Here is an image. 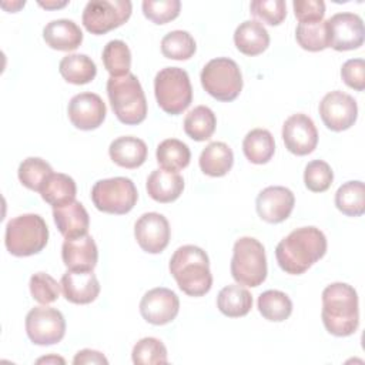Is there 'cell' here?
I'll use <instances>...</instances> for the list:
<instances>
[{
	"mask_svg": "<svg viewBox=\"0 0 365 365\" xmlns=\"http://www.w3.org/2000/svg\"><path fill=\"white\" fill-rule=\"evenodd\" d=\"M295 38L298 44L308 51H321L328 47L327 20L298 23L295 30Z\"/></svg>",
	"mask_w": 365,
	"mask_h": 365,
	"instance_id": "cell-38",
	"label": "cell"
},
{
	"mask_svg": "<svg viewBox=\"0 0 365 365\" xmlns=\"http://www.w3.org/2000/svg\"><path fill=\"white\" fill-rule=\"evenodd\" d=\"M74 365H83V364H108L107 358L94 349H81L76 354L73 359Z\"/></svg>",
	"mask_w": 365,
	"mask_h": 365,
	"instance_id": "cell-46",
	"label": "cell"
},
{
	"mask_svg": "<svg viewBox=\"0 0 365 365\" xmlns=\"http://www.w3.org/2000/svg\"><path fill=\"white\" fill-rule=\"evenodd\" d=\"M319 115L327 128L344 131L354 125L358 117V106L352 96L334 90L324 96L319 103Z\"/></svg>",
	"mask_w": 365,
	"mask_h": 365,
	"instance_id": "cell-13",
	"label": "cell"
},
{
	"mask_svg": "<svg viewBox=\"0 0 365 365\" xmlns=\"http://www.w3.org/2000/svg\"><path fill=\"white\" fill-rule=\"evenodd\" d=\"M67 114L76 128L88 131L98 128L103 124L107 108L98 94L80 93L70 100Z\"/></svg>",
	"mask_w": 365,
	"mask_h": 365,
	"instance_id": "cell-17",
	"label": "cell"
},
{
	"mask_svg": "<svg viewBox=\"0 0 365 365\" xmlns=\"http://www.w3.org/2000/svg\"><path fill=\"white\" fill-rule=\"evenodd\" d=\"M60 285L64 298L73 304H90L100 294V284L93 271L68 269L63 274Z\"/></svg>",
	"mask_w": 365,
	"mask_h": 365,
	"instance_id": "cell-19",
	"label": "cell"
},
{
	"mask_svg": "<svg viewBox=\"0 0 365 365\" xmlns=\"http://www.w3.org/2000/svg\"><path fill=\"white\" fill-rule=\"evenodd\" d=\"M336 208L348 217L365 212V187L362 181H346L335 192Z\"/></svg>",
	"mask_w": 365,
	"mask_h": 365,
	"instance_id": "cell-33",
	"label": "cell"
},
{
	"mask_svg": "<svg viewBox=\"0 0 365 365\" xmlns=\"http://www.w3.org/2000/svg\"><path fill=\"white\" fill-rule=\"evenodd\" d=\"M217 307L225 317L240 318L252 308V295L248 289L238 285L224 287L217 297Z\"/></svg>",
	"mask_w": 365,
	"mask_h": 365,
	"instance_id": "cell-29",
	"label": "cell"
},
{
	"mask_svg": "<svg viewBox=\"0 0 365 365\" xmlns=\"http://www.w3.org/2000/svg\"><path fill=\"white\" fill-rule=\"evenodd\" d=\"M198 163L204 174L210 177H222L231 170L234 154L225 143L212 141L201 151Z\"/></svg>",
	"mask_w": 365,
	"mask_h": 365,
	"instance_id": "cell-26",
	"label": "cell"
},
{
	"mask_svg": "<svg viewBox=\"0 0 365 365\" xmlns=\"http://www.w3.org/2000/svg\"><path fill=\"white\" fill-rule=\"evenodd\" d=\"M41 198L53 208L66 205L76 200L77 187L74 180L63 173H53L40 188Z\"/></svg>",
	"mask_w": 365,
	"mask_h": 365,
	"instance_id": "cell-27",
	"label": "cell"
},
{
	"mask_svg": "<svg viewBox=\"0 0 365 365\" xmlns=\"http://www.w3.org/2000/svg\"><path fill=\"white\" fill-rule=\"evenodd\" d=\"M178 311L180 299L177 294L164 287L147 291L140 301L141 317L153 325H165L171 322Z\"/></svg>",
	"mask_w": 365,
	"mask_h": 365,
	"instance_id": "cell-16",
	"label": "cell"
},
{
	"mask_svg": "<svg viewBox=\"0 0 365 365\" xmlns=\"http://www.w3.org/2000/svg\"><path fill=\"white\" fill-rule=\"evenodd\" d=\"M327 252V238L317 227H301L282 238L275 257L279 268L291 275L304 274Z\"/></svg>",
	"mask_w": 365,
	"mask_h": 365,
	"instance_id": "cell-1",
	"label": "cell"
},
{
	"mask_svg": "<svg viewBox=\"0 0 365 365\" xmlns=\"http://www.w3.org/2000/svg\"><path fill=\"white\" fill-rule=\"evenodd\" d=\"M294 204V192L282 185H271L264 188L258 194L255 201L259 218L269 224H278L285 221L292 212Z\"/></svg>",
	"mask_w": 365,
	"mask_h": 365,
	"instance_id": "cell-18",
	"label": "cell"
},
{
	"mask_svg": "<svg viewBox=\"0 0 365 365\" xmlns=\"http://www.w3.org/2000/svg\"><path fill=\"white\" fill-rule=\"evenodd\" d=\"M53 174V168L47 161L38 157H29L19 165L17 175L20 182L33 191H40L48 175Z\"/></svg>",
	"mask_w": 365,
	"mask_h": 365,
	"instance_id": "cell-37",
	"label": "cell"
},
{
	"mask_svg": "<svg viewBox=\"0 0 365 365\" xmlns=\"http://www.w3.org/2000/svg\"><path fill=\"white\" fill-rule=\"evenodd\" d=\"M327 33L328 47L336 51L355 50L364 43V21L355 13H336L327 20Z\"/></svg>",
	"mask_w": 365,
	"mask_h": 365,
	"instance_id": "cell-12",
	"label": "cell"
},
{
	"mask_svg": "<svg viewBox=\"0 0 365 365\" xmlns=\"http://www.w3.org/2000/svg\"><path fill=\"white\" fill-rule=\"evenodd\" d=\"M91 200L98 211L121 215L134 208L138 200V192L130 178L113 177L94 182L91 188Z\"/></svg>",
	"mask_w": 365,
	"mask_h": 365,
	"instance_id": "cell-9",
	"label": "cell"
},
{
	"mask_svg": "<svg viewBox=\"0 0 365 365\" xmlns=\"http://www.w3.org/2000/svg\"><path fill=\"white\" fill-rule=\"evenodd\" d=\"M145 187L148 195L154 201L173 202L181 195L184 190V180L178 171L157 168L148 175Z\"/></svg>",
	"mask_w": 365,
	"mask_h": 365,
	"instance_id": "cell-23",
	"label": "cell"
},
{
	"mask_svg": "<svg viewBox=\"0 0 365 365\" xmlns=\"http://www.w3.org/2000/svg\"><path fill=\"white\" fill-rule=\"evenodd\" d=\"M133 362L135 365H153V364H167V348L165 345L154 338L145 336L141 338L133 348L131 352Z\"/></svg>",
	"mask_w": 365,
	"mask_h": 365,
	"instance_id": "cell-39",
	"label": "cell"
},
{
	"mask_svg": "<svg viewBox=\"0 0 365 365\" xmlns=\"http://www.w3.org/2000/svg\"><path fill=\"white\" fill-rule=\"evenodd\" d=\"M258 311L259 314L272 322L285 321L292 312V301L289 297L278 289L264 291L258 297Z\"/></svg>",
	"mask_w": 365,
	"mask_h": 365,
	"instance_id": "cell-34",
	"label": "cell"
},
{
	"mask_svg": "<svg viewBox=\"0 0 365 365\" xmlns=\"http://www.w3.org/2000/svg\"><path fill=\"white\" fill-rule=\"evenodd\" d=\"M155 157L161 168L168 171H180L190 164L191 153L185 143L177 138H167L157 147Z\"/></svg>",
	"mask_w": 365,
	"mask_h": 365,
	"instance_id": "cell-32",
	"label": "cell"
},
{
	"mask_svg": "<svg viewBox=\"0 0 365 365\" xmlns=\"http://www.w3.org/2000/svg\"><path fill=\"white\" fill-rule=\"evenodd\" d=\"M108 154L117 165L124 168H137L147 160V145L141 138L123 135L111 141Z\"/></svg>",
	"mask_w": 365,
	"mask_h": 365,
	"instance_id": "cell-24",
	"label": "cell"
},
{
	"mask_svg": "<svg viewBox=\"0 0 365 365\" xmlns=\"http://www.w3.org/2000/svg\"><path fill=\"white\" fill-rule=\"evenodd\" d=\"M204 90L218 101H232L242 90V74L238 64L228 57L210 60L200 76Z\"/></svg>",
	"mask_w": 365,
	"mask_h": 365,
	"instance_id": "cell-8",
	"label": "cell"
},
{
	"mask_svg": "<svg viewBox=\"0 0 365 365\" xmlns=\"http://www.w3.org/2000/svg\"><path fill=\"white\" fill-rule=\"evenodd\" d=\"M41 362H46V364H48V362H60V364H64V359L60 358V356H44V358L37 359V364H41Z\"/></svg>",
	"mask_w": 365,
	"mask_h": 365,
	"instance_id": "cell-47",
	"label": "cell"
},
{
	"mask_svg": "<svg viewBox=\"0 0 365 365\" xmlns=\"http://www.w3.org/2000/svg\"><path fill=\"white\" fill-rule=\"evenodd\" d=\"M282 140L287 150L295 155L311 154L318 144V131L307 114L289 115L282 125Z\"/></svg>",
	"mask_w": 365,
	"mask_h": 365,
	"instance_id": "cell-14",
	"label": "cell"
},
{
	"mask_svg": "<svg viewBox=\"0 0 365 365\" xmlns=\"http://www.w3.org/2000/svg\"><path fill=\"white\" fill-rule=\"evenodd\" d=\"M168 220L158 212H144L134 224V237L140 248L148 254H158L170 242Z\"/></svg>",
	"mask_w": 365,
	"mask_h": 365,
	"instance_id": "cell-15",
	"label": "cell"
},
{
	"mask_svg": "<svg viewBox=\"0 0 365 365\" xmlns=\"http://www.w3.org/2000/svg\"><path fill=\"white\" fill-rule=\"evenodd\" d=\"M107 96L115 117L128 125L140 124L147 115V100L138 78L128 73L107 80Z\"/></svg>",
	"mask_w": 365,
	"mask_h": 365,
	"instance_id": "cell-4",
	"label": "cell"
},
{
	"mask_svg": "<svg viewBox=\"0 0 365 365\" xmlns=\"http://www.w3.org/2000/svg\"><path fill=\"white\" fill-rule=\"evenodd\" d=\"M292 7L299 23L321 21L325 14V3L322 0H295Z\"/></svg>",
	"mask_w": 365,
	"mask_h": 365,
	"instance_id": "cell-45",
	"label": "cell"
},
{
	"mask_svg": "<svg viewBox=\"0 0 365 365\" xmlns=\"http://www.w3.org/2000/svg\"><path fill=\"white\" fill-rule=\"evenodd\" d=\"M48 241V227L38 214H23L11 218L6 225L4 244L14 257L38 254Z\"/></svg>",
	"mask_w": 365,
	"mask_h": 365,
	"instance_id": "cell-5",
	"label": "cell"
},
{
	"mask_svg": "<svg viewBox=\"0 0 365 365\" xmlns=\"http://www.w3.org/2000/svg\"><path fill=\"white\" fill-rule=\"evenodd\" d=\"M26 332L29 339L36 345H53L63 339L66 319L56 308L34 307L26 315Z\"/></svg>",
	"mask_w": 365,
	"mask_h": 365,
	"instance_id": "cell-11",
	"label": "cell"
},
{
	"mask_svg": "<svg viewBox=\"0 0 365 365\" xmlns=\"http://www.w3.org/2000/svg\"><path fill=\"white\" fill-rule=\"evenodd\" d=\"M29 287H30L31 297L37 302L47 305L54 302L58 298L61 285L57 284V281L51 275L46 272H36L31 275Z\"/></svg>",
	"mask_w": 365,
	"mask_h": 365,
	"instance_id": "cell-41",
	"label": "cell"
},
{
	"mask_svg": "<svg viewBox=\"0 0 365 365\" xmlns=\"http://www.w3.org/2000/svg\"><path fill=\"white\" fill-rule=\"evenodd\" d=\"M53 218L64 238L83 237L88 231L90 218L84 205L78 201L53 208Z\"/></svg>",
	"mask_w": 365,
	"mask_h": 365,
	"instance_id": "cell-21",
	"label": "cell"
},
{
	"mask_svg": "<svg viewBox=\"0 0 365 365\" xmlns=\"http://www.w3.org/2000/svg\"><path fill=\"white\" fill-rule=\"evenodd\" d=\"M43 38L54 50L73 51L83 43V31L73 20L57 19L46 24Z\"/></svg>",
	"mask_w": 365,
	"mask_h": 365,
	"instance_id": "cell-22",
	"label": "cell"
},
{
	"mask_svg": "<svg viewBox=\"0 0 365 365\" xmlns=\"http://www.w3.org/2000/svg\"><path fill=\"white\" fill-rule=\"evenodd\" d=\"M231 275L237 284L258 287L267 278V257L264 245L252 237L235 241L231 259Z\"/></svg>",
	"mask_w": 365,
	"mask_h": 365,
	"instance_id": "cell-6",
	"label": "cell"
},
{
	"mask_svg": "<svg viewBox=\"0 0 365 365\" xmlns=\"http://www.w3.org/2000/svg\"><path fill=\"white\" fill-rule=\"evenodd\" d=\"M341 77L348 87L362 91L365 88V61H364V58L346 60L341 67Z\"/></svg>",
	"mask_w": 365,
	"mask_h": 365,
	"instance_id": "cell-44",
	"label": "cell"
},
{
	"mask_svg": "<svg viewBox=\"0 0 365 365\" xmlns=\"http://www.w3.org/2000/svg\"><path fill=\"white\" fill-rule=\"evenodd\" d=\"M250 10L254 17L269 26H278L287 17L284 0H254L250 4Z\"/></svg>",
	"mask_w": 365,
	"mask_h": 365,
	"instance_id": "cell-43",
	"label": "cell"
},
{
	"mask_svg": "<svg viewBox=\"0 0 365 365\" xmlns=\"http://www.w3.org/2000/svg\"><path fill=\"white\" fill-rule=\"evenodd\" d=\"M103 64L110 77H123L130 73L131 53L123 40H111L103 48Z\"/></svg>",
	"mask_w": 365,
	"mask_h": 365,
	"instance_id": "cell-35",
	"label": "cell"
},
{
	"mask_svg": "<svg viewBox=\"0 0 365 365\" xmlns=\"http://www.w3.org/2000/svg\"><path fill=\"white\" fill-rule=\"evenodd\" d=\"M322 322L335 336H349L359 325L358 294L349 284L334 282L322 291Z\"/></svg>",
	"mask_w": 365,
	"mask_h": 365,
	"instance_id": "cell-2",
	"label": "cell"
},
{
	"mask_svg": "<svg viewBox=\"0 0 365 365\" xmlns=\"http://www.w3.org/2000/svg\"><path fill=\"white\" fill-rule=\"evenodd\" d=\"M131 10L128 0H91L83 10V26L91 34H104L124 24Z\"/></svg>",
	"mask_w": 365,
	"mask_h": 365,
	"instance_id": "cell-10",
	"label": "cell"
},
{
	"mask_svg": "<svg viewBox=\"0 0 365 365\" xmlns=\"http://www.w3.org/2000/svg\"><path fill=\"white\" fill-rule=\"evenodd\" d=\"M41 7H46V9H58V7H63V6H66L67 4V1H61V3H43V1H40L38 3Z\"/></svg>",
	"mask_w": 365,
	"mask_h": 365,
	"instance_id": "cell-48",
	"label": "cell"
},
{
	"mask_svg": "<svg viewBox=\"0 0 365 365\" xmlns=\"http://www.w3.org/2000/svg\"><path fill=\"white\" fill-rule=\"evenodd\" d=\"M61 77L71 84H87L97 74L96 63L86 54H67L58 64Z\"/></svg>",
	"mask_w": 365,
	"mask_h": 365,
	"instance_id": "cell-30",
	"label": "cell"
},
{
	"mask_svg": "<svg viewBox=\"0 0 365 365\" xmlns=\"http://www.w3.org/2000/svg\"><path fill=\"white\" fill-rule=\"evenodd\" d=\"M217 125L215 114L207 106H197L184 118V131L194 141L208 140Z\"/></svg>",
	"mask_w": 365,
	"mask_h": 365,
	"instance_id": "cell-31",
	"label": "cell"
},
{
	"mask_svg": "<svg viewBox=\"0 0 365 365\" xmlns=\"http://www.w3.org/2000/svg\"><path fill=\"white\" fill-rule=\"evenodd\" d=\"M234 43L242 54L258 56L269 46V34L259 21L245 20L235 29Z\"/></svg>",
	"mask_w": 365,
	"mask_h": 365,
	"instance_id": "cell-25",
	"label": "cell"
},
{
	"mask_svg": "<svg viewBox=\"0 0 365 365\" xmlns=\"http://www.w3.org/2000/svg\"><path fill=\"white\" fill-rule=\"evenodd\" d=\"M170 272L178 288L190 297H202L211 289L210 259L207 252L197 245L177 248L170 259Z\"/></svg>",
	"mask_w": 365,
	"mask_h": 365,
	"instance_id": "cell-3",
	"label": "cell"
},
{
	"mask_svg": "<svg viewBox=\"0 0 365 365\" xmlns=\"http://www.w3.org/2000/svg\"><path fill=\"white\" fill-rule=\"evenodd\" d=\"M61 259L68 269L93 271L97 265L98 251L91 235L66 238L61 247Z\"/></svg>",
	"mask_w": 365,
	"mask_h": 365,
	"instance_id": "cell-20",
	"label": "cell"
},
{
	"mask_svg": "<svg viewBox=\"0 0 365 365\" xmlns=\"http://www.w3.org/2000/svg\"><path fill=\"white\" fill-rule=\"evenodd\" d=\"M155 100L163 111L171 115L181 114L192 101V87L185 70L164 67L154 78Z\"/></svg>",
	"mask_w": 365,
	"mask_h": 365,
	"instance_id": "cell-7",
	"label": "cell"
},
{
	"mask_svg": "<svg viewBox=\"0 0 365 365\" xmlns=\"http://www.w3.org/2000/svg\"><path fill=\"white\" fill-rule=\"evenodd\" d=\"M332 180V168L324 160H314L307 164L304 171V182L309 191L324 192L331 187Z\"/></svg>",
	"mask_w": 365,
	"mask_h": 365,
	"instance_id": "cell-40",
	"label": "cell"
},
{
	"mask_svg": "<svg viewBox=\"0 0 365 365\" xmlns=\"http://www.w3.org/2000/svg\"><path fill=\"white\" fill-rule=\"evenodd\" d=\"M181 9L180 0H144L143 13L155 24H165L178 17Z\"/></svg>",
	"mask_w": 365,
	"mask_h": 365,
	"instance_id": "cell-42",
	"label": "cell"
},
{
	"mask_svg": "<svg viewBox=\"0 0 365 365\" xmlns=\"http://www.w3.org/2000/svg\"><path fill=\"white\" fill-rule=\"evenodd\" d=\"M195 40L185 30L167 33L161 40V53L171 60H188L195 53Z\"/></svg>",
	"mask_w": 365,
	"mask_h": 365,
	"instance_id": "cell-36",
	"label": "cell"
},
{
	"mask_svg": "<svg viewBox=\"0 0 365 365\" xmlns=\"http://www.w3.org/2000/svg\"><path fill=\"white\" fill-rule=\"evenodd\" d=\"M242 151L252 164L268 163L275 153V141L272 134L265 128H254L247 133L242 141Z\"/></svg>",
	"mask_w": 365,
	"mask_h": 365,
	"instance_id": "cell-28",
	"label": "cell"
}]
</instances>
